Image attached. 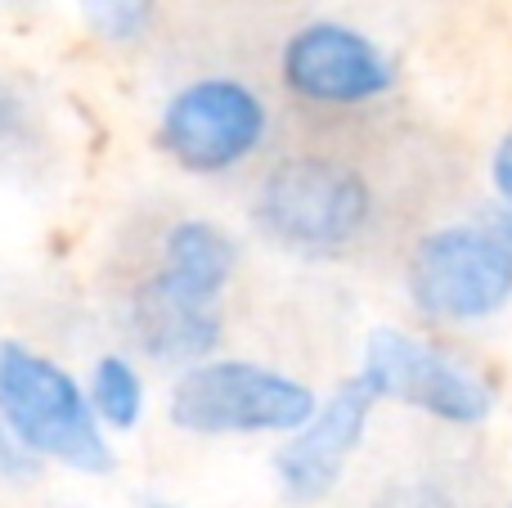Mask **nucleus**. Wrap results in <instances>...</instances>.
I'll list each match as a JSON object with an SVG mask.
<instances>
[{
  "instance_id": "nucleus-12",
  "label": "nucleus",
  "mask_w": 512,
  "mask_h": 508,
  "mask_svg": "<svg viewBox=\"0 0 512 508\" xmlns=\"http://www.w3.org/2000/svg\"><path fill=\"white\" fill-rule=\"evenodd\" d=\"M77 5L90 32L113 45L140 41L153 27V14H158V0H77Z\"/></svg>"
},
{
  "instance_id": "nucleus-1",
  "label": "nucleus",
  "mask_w": 512,
  "mask_h": 508,
  "mask_svg": "<svg viewBox=\"0 0 512 508\" xmlns=\"http://www.w3.org/2000/svg\"><path fill=\"white\" fill-rule=\"evenodd\" d=\"M0 419L36 459H54L90 477L113 473L117 464L77 378L14 338H0Z\"/></svg>"
},
{
  "instance_id": "nucleus-17",
  "label": "nucleus",
  "mask_w": 512,
  "mask_h": 508,
  "mask_svg": "<svg viewBox=\"0 0 512 508\" xmlns=\"http://www.w3.org/2000/svg\"><path fill=\"white\" fill-rule=\"evenodd\" d=\"M140 508H185V504H167V500H153L149 495V500H140Z\"/></svg>"
},
{
  "instance_id": "nucleus-8",
  "label": "nucleus",
  "mask_w": 512,
  "mask_h": 508,
  "mask_svg": "<svg viewBox=\"0 0 512 508\" xmlns=\"http://www.w3.org/2000/svg\"><path fill=\"white\" fill-rule=\"evenodd\" d=\"M283 86L310 104H364L391 90L396 72L364 32L346 23H306L283 45Z\"/></svg>"
},
{
  "instance_id": "nucleus-16",
  "label": "nucleus",
  "mask_w": 512,
  "mask_h": 508,
  "mask_svg": "<svg viewBox=\"0 0 512 508\" xmlns=\"http://www.w3.org/2000/svg\"><path fill=\"white\" fill-rule=\"evenodd\" d=\"M18 117H23V104H18V99L0 86V135H5L9 126H18Z\"/></svg>"
},
{
  "instance_id": "nucleus-3",
  "label": "nucleus",
  "mask_w": 512,
  "mask_h": 508,
  "mask_svg": "<svg viewBox=\"0 0 512 508\" xmlns=\"http://www.w3.org/2000/svg\"><path fill=\"white\" fill-rule=\"evenodd\" d=\"M369 212L373 194L360 171L319 153L279 162L256 194L261 230L301 252L346 248L369 225Z\"/></svg>"
},
{
  "instance_id": "nucleus-11",
  "label": "nucleus",
  "mask_w": 512,
  "mask_h": 508,
  "mask_svg": "<svg viewBox=\"0 0 512 508\" xmlns=\"http://www.w3.org/2000/svg\"><path fill=\"white\" fill-rule=\"evenodd\" d=\"M90 405L117 432H131L144 414V383L126 356H104L90 374Z\"/></svg>"
},
{
  "instance_id": "nucleus-9",
  "label": "nucleus",
  "mask_w": 512,
  "mask_h": 508,
  "mask_svg": "<svg viewBox=\"0 0 512 508\" xmlns=\"http://www.w3.org/2000/svg\"><path fill=\"white\" fill-rule=\"evenodd\" d=\"M131 333L153 360H207L221 342V315L212 302H194L153 275L135 288Z\"/></svg>"
},
{
  "instance_id": "nucleus-14",
  "label": "nucleus",
  "mask_w": 512,
  "mask_h": 508,
  "mask_svg": "<svg viewBox=\"0 0 512 508\" xmlns=\"http://www.w3.org/2000/svg\"><path fill=\"white\" fill-rule=\"evenodd\" d=\"M36 473V455L27 446H18V437L9 432V423L0 419V477L9 482H23V477Z\"/></svg>"
},
{
  "instance_id": "nucleus-6",
  "label": "nucleus",
  "mask_w": 512,
  "mask_h": 508,
  "mask_svg": "<svg viewBox=\"0 0 512 508\" xmlns=\"http://www.w3.org/2000/svg\"><path fill=\"white\" fill-rule=\"evenodd\" d=\"M364 374L382 401H400L445 423H481L495 410V392L441 347L400 329H373L364 347Z\"/></svg>"
},
{
  "instance_id": "nucleus-4",
  "label": "nucleus",
  "mask_w": 512,
  "mask_h": 508,
  "mask_svg": "<svg viewBox=\"0 0 512 508\" xmlns=\"http://www.w3.org/2000/svg\"><path fill=\"white\" fill-rule=\"evenodd\" d=\"M409 297L423 315L450 324L490 320L512 302V243L486 225H445L414 248Z\"/></svg>"
},
{
  "instance_id": "nucleus-5",
  "label": "nucleus",
  "mask_w": 512,
  "mask_h": 508,
  "mask_svg": "<svg viewBox=\"0 0 512 508\" xmlns=\"http://www.w3.org/2000/svg\"><path fill=\"white\" fill-rule=\"evenodd\" d=\"M265 104L234 77H203L171 95L158 122V144L189 171H230L261 144Z\"/></svg>"
},
{
  "instance_id": "nucleus-10",
  "label": "nucleus",
  "mask_w": 512,
  "mask_h": 508,
  "mask_svg": "<svg viewBox=\"0 0 512 508\" xmlns=\"http://www.w3.org/2000/svg\"><path fill=\"white\" fill-rule=\"evenodd\" d=\"M167 261L158 275L167 279L176 293L194 297V302H221L225 284H230L234 266H239V248L234 239L212 221H180L171 225L167 243H162Z\"/></svg>"
},
{
  "instance_id": "nucleus-13",
  "label": "nucleus",
  "mask_w": 512,
  "mask_h": 508,
  "mask_svg": "<svg viewBox=\"0 0 512 508\" xmlns=\"http://www.w3.org/2000/svg\"><path fill=\"white\" fill-rule=\"evenodd\" d=\"M373 508H454V500L445 491H436V486L409 482V486H391Z\"/></svg>"
},
{
  "instance_id": "nucleus-7",
  "label": "nucleus",
  "mask_w": 512,
  "mask_h": 508,
  "mask_svg": "<svg viewBox=\"0 0 512 508\" xmlns=\"http://www.w3.org/2000/svg\"><path fill=\"white\" fill-rule=\"evenodd\" d=\"M378 401H382V392L360 369V374L346 378V383L283 441L279 455H274V473H279L283 491H288L292 500H301V504L324 500V495L342 482L346 459L360 450L369 414Z\"/></svg>"
},
{
  "instance_id": "nucleus-15",
  "label": "nucleus",
  "mask_w": 512,
  "mask_h": 508,
  "mask_svg": "<svg viewBox=\"0 0 512 508\" xmlns=\"http://www.w3.org/2000/svg\"><path fill=\"white\" fill-rule=\"evenodd\" d=\"M490 180H495V194L504 198V207L512 216V126L504 131V140L495 144V158H490Z\"/></svg>"
},
{
  "instance_id": "nucleus-18",
  "label": "nucleus",
  "mask_w": 512,
  "mask_h": 508,
  "mask_svg": "<svg viewBox=\"0 0 512 508\" xmlns=\"http://www.w3.org/2000/svg\"><path fill=\"white\" fill-rule=\"evenodd\" d=\"M504 234H508V243H512V216H508V225H504Z\"/></svg>"
},
{
  "instance_id": "nucleus-2",
  "label": "nucleus",
  "mask_w": 512,
  "mask_h": 508,
  "mask_svg": "<svg viewBox=\"0 0 512 508\" xmlns=\"http://www.w3.org/2000/svg\"><path fill=\"white\" fill-rule=\"evenodd\" d=\"M167 414L194 437L297 432L315 414V392L252 360H203L171 387Z\"/></svg>"
}]
</instances>
